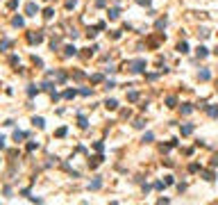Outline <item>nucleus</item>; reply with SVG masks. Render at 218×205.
I'll return each mask as SVG.
<instances>
[{
	"mask_svg": "<svg viewBox=\"0 0 218 205\" xmlns=\"http://www.w3.org/2000/svg\"><path fill=\"white\" fill-rule=\"evenodd\" d=\"M191 112H193L191 105H184V107H182V114H191Z\"/></svg>",
	"mask_w": 218,
	"mask_h": 205,
	"instance_id": "obj_16",
	"label": "nucleus"
},
{
	"mask_svg": "<svg viewBox=\"0 0 218 205\" xmlns=\"http://www.w3.org/2000/svg\"><path fill=\"white\" fill-rule=\"evenodd\" d=\"M105 105H107V110H116V107H118V102L114 100V98H109V100H107Z\"/></svg>",
	"mask_w": 218,
	"mask_h": 205,
	"instance_id": "obj_6",
	"label": "nucleus"
},
{
	"mask_svg": "<svg viewBox=\"0 0 218 205\" xmlns=\"http://www.w3.org/2000/svg\"><path fill=\"white\" fill-rule=\"evenodd\" d=\"M143 141H146V144H150V141H152V132H146V135H143Z\"/></svg>",
	"mask_w": 218,
	"mask_h": 205,
	"instance_id": "obj_14",
	"label": "nucleus"
},
{
	"mask_svg": "<svg viewBox=\"0 0 218 205\" xmlns=\"http://www.w3.org/2000/svg\"><path fill=\"white\" fill-rule=\"evenodd\" d=\"M202 176H205V180H209V182H211V180H214V173H211V171H205Z\"/></svg>",
	"mask_w": 218,
	"mask_h": 205,
	"instance_id": "obj_15",
	"label": "nucleus"
},
{
	"mask_svg": "<svg viewBox=\"0 0 218 205\" xmlns=\"http://www.w3.org/2000/svg\"><path fill=\"white\" fill-rule=\"evenodd\" d=\"M198 77H200L202 82H205V80H209V71H200V73H198Z\"/></svg>",
	"mask_w": 218,
	"mask_h": 205,
	"instance_id": "obj_9",
	"label": "nucleus"
},
{
	"mask_svg": "<svg viewBox=\"0 0 218 205\" xmlns=\"http://www.w3.org/2000/svg\"><path fill=\"white\" fill-rule=\"evenodd\" d=\"M32 123H34L36 128H43L45 123H43V119H41V116H34V119H32Z\"/></svg>",
	"mask_w": 218,
	"mask_h": 205,
	"instance_id": "obj_7",
	"label": "nucleus"
},
{
	"mask_svg": "<svg viewBox=\"0 0 218 205\" xmlns=\"http://www.w3.org/2000/svg\"><path fill=\"white\" fill-rule=\"evenodd\" d=\"M64 55H66V57H70V55H77V48H75V46H66V48H64Z\"/></svg>",
	"mask_w": 218,
	"mask_h": 205,
	"instance_id": "obj_3",
	"label": "nucleus"
},
{
	"mask_svg": "<svg viewBox=\"0 0 218 205\" xmlns=\"http://www.w3.org/2000/svg\"><path fill=\"white\" fill-rule=\"evenodd\" d=\"M64 96H66V98H73V96H75V89H68V91H66Z\"/></svg>",
	"mask_w": 218,
	"mask_h": 205,
	"instance_id": "obj_22",
	"label": "nucleus"
},
{
	"mask_svg": "<svg viewBox=\"0 0 218 205\" xmlns=\"http://www.w3.org/2000/svg\"><path fill=\"white\" fill-rule=\"evenodd\" d=\"M89 123H87V119H84V116H80V128H87Z\"/></svg>",
	"mask_w": 218,
	"mask_h": 205,
	"instance_id": "obj_20",
	"label": "nucleus"
},
{
	"mask_svg": "<svg viewBox=\"0 0 218 205\" xmlns=\"http://www.w3.org/2000/svg\"><path fill=\"white\" fill-rule=\"evenodd\" d=\"M198 57H207V48H205V46H200V48H198Z\"/></svg>",
	"mask_w": 218,
	"mask_h": 205,
	"instance_id": "obj_11",
	"label": "nucleus"
},
{
	"mask_svg": "<svg viewBox=\"0 0 218 205\" xmlns=\"http://www.w3.org/2000/svg\"><path fill=\"white\" fill-rule=\"evenodd\" d=\"M0 148H5V137L0 135Z\"/></svg>",
	"mask_w": 218,
	"mask_h": 205,
	"instance_id": "obj_23",
	"label": "nucleus"
},
{
	"mask_svg": "<svg viewBox=\"0 0 218 205\" xmlns=\"http://www.w3.org/2000/svg\"><path fill=\"white\" fill-rule=\"evenodd\" d=\"M100 185H102V182H100V178H96L93 182H89V189H98Z\"/></svg>",
	"mask_w": 218,
	"mask_h": 205,
	"instance_id": "obj_8",
	"label": "nucleus"
},
{
	"mask_svg": "<svg viewBox=\"0 0 218 205\" xmlns=\"http://www.w3.org/2000/svg\"><path fill=\"white\" fill-rule=\"evenodd\" d=\"M23 137H25V132H18V130H16V132H14V139H16V141H21Z\"/></svg>",
	"mask_w": 218,
	"mask_h": 205,
	"instance_id": "obj_17",
	"label": "nucleus"
},
{
	"mask_svg": "<svg viewBox=\"0 0 218 205\" xmlns=\"http://www.w3.org/2000/svg\"><path fill=\"white\" fill-rule=\"evenodd\" d=\"M191 132H193V125H191V123H184V125H182V135L186 137V135H191Z\"/></svg>",
	"mask_w": 218,
	"mask_h": 205,
	"instance_id": "obj_4",
	"label": "nucleus"
},
{
	"mask_svg": "<svg viewBox=\"0 0 218 205\" xmlns=\"http://www.w3.org/2000/svg\"><path fill=\"white\" fill-rule=\"evenodd\" d=\"M11 23H14V25H16V27H21V25H23V18H21V16H16V18H14V21H11Z\"/></svg>",
	"mask_w": 218,
	"mask_h": 205,
	"instance_id": "obj_13",
	"label": "nucleus"
},
{
	"mask_svg": "<svg viewBox=\"0 0 218 205\" xmlns=\"http://www.w3.org/2000/svg\"><path fill=\"white\" fill-rule=\"evenodd\" d=\"M134 125H136V128H143V125H146V121H143V119H136V123H134Z\"/></svg>",
	"mask_w": 218,
	"mask_h": 205,
	"instance_id": "obj_21",
	"label": "nucleus"
},
{
	"mask_svg": "<svg viewBox=\"0 0 218 205\" xmlns=\"http://www.w3.org/2000/svg\"><path fill=\"white\" fill-rule=\"evenodd\" d=\"M109 18H111V21H114V18H118V9H111V11H109Z\"/></svg>",
	"mask_w": 218,
	"mask_h": 205,
	"instance_id": "obj_18",
	"label": "nucleus"
},
{
	"mask_svg": "<svg viewBox=\"0 0 218 205\" xmlns=\"http://www.w3.org/2000/svg\"><path fill=\"white\" fill-rule=\"evenodd\" d=\"M177 50H180V52H189V46H186V43H180V46H177Z\"/></svg>",
	"mask_w": 218,
	"mask_h": 205,
	"instance_id": "obj_12",
	"label": "nucleus"
},
{
	"mask_svg": "<svg viewBox=\"0 0 218 205\" xmlns=\"http://www.w3.org/2000/svg\"><path fill=\"white\" fill-rule=\"evenodd\" d=\"M27 39H30L32 43H39V41H43V34H41V32H36V34H30Z\"/></svg>",
	"mask_w": 218,
	"mask_h": 205,
	"instance_id": "obj_2",
	"label": "nucleus"
},
{
	"mask_svg": "<svg viewBox=\"0 0 218 205\" xmlns=\"http://www.w3.org/2000/svg\"><path fill=\"white\" fill-rule=\"evenodd\" d=\"M25 11L30 14V16H34V11H36V5H34V2H30V5L25 7Z\"/></svg>",
	"mask_w": 218,
	"mask_h": 205,
	"instance_id": "obj_5",
	"label": "nucleus"
},
{
	"mask_svg": "<svg viewBox=\"0 0 218 205\" xmlns=\"http://www.w3.org/2000/svg\"><path fill=\"white\" fill-rule=\"evenodd\" d=\"M143 68H146V59H136L132 64V71H134V73H141Z\"/></svg>",
	"mask_w": 218,
	"mask_h": 205,
	"instance_id": "obj_1",
	"label": "nucleus"
},
{
	"mask_svg": "<svg viewBox=\"0 0 218 205\" xmlns=\"http://www.w3.org/2000/svg\"><path fill=\"white\" fill-rule=\"evenodd\" d=\"M214 52H216V55H218V48H216V50H214Z\"/></svg>",
	"mask_w": 218,
	"mask_h": 205,
	"instance_id": "obj_25",
	"label": "nucleus"
},
{
	"mask_svg": "<svg viewBox=\"0 0 218 205\" xmlns=\"http://www.w3.org/2000/svg\"><path fill=\"white\" fill-rule=\"evenodd\" d=\"M139 5H150V0H139Z\"/></svg>",
	"mask_w": 218,
	"mask_h": 205,
	"instance_id": "obj_24",
	"label": "nucleus"
},
{
	"mask_svg": "<svg viewBox=\"0 0 218 205\" xmlns=\"http://www.w3.org/2000/svg\"><path fill=\"white\" fill-rule=\"evenodd\" d=\"M166 105H168V107H175V105H177V100H175L173 96H168V98H166Z\"/></svg>",
	"mask_w": 218,
	"mask_h": 205,
	"instance_id": "obj_10",
	"label": "nucleus"
},
{
	"mask_svg": "<svg viewBox=\"0 0 218 205\" xmlns=\"http://www.w3.org/2000/svg\"><path fill=\"white\" fill-rule=\"evenodd\" d=\"M161 27H166V18H161V21H157V30H161Z\"/></svg>",
	"mask_w": 218,
	"mask_h": 205,
	"instance_id": "obj_19",
	"label": "nucleus"
}]
</instances>
